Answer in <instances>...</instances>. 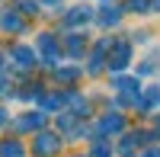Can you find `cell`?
<instances>
[{"mask_svg": "<svg viewBox=\"0 0 160 157\" xmlns=\"http://www.w3.org/2000/svg\"><path fill=\"white\" fill-rule=\"evenodd\" d=\"M58 144H61V141H58L55 135H38L35 151H38V154H55V151H58Z\"/></svg>", "mask_w": 160, "mask_h": 157, "instance_id": "6da1fadb", "label": "cell"}, {"mask_svg": "<svg viewBox=\"0 0 160 157\" xmlns=\"http://www.w3.org/2000/svg\"><path fill=\"white\" fill-rule=\"evenodd\" d=\"M125 122H122V115H109V119H102L99 122V135H109V132H118Z\"/></svg>", "mask_w": 160, "mask_h": 157, "instance_id": "7a4b0ae2", "label": "cell"}, {"mask_svg": "<svg viewBox=\"0 0 160 157\" xmlns=\"http://www.w3.org/2000/svg\"><path fill=\"white\" fill-rule=\"evenodd\" d=\"M128 58H131V48H128V45H118L115 55H112V68H125Z\"/></svg>", "mask_w": 160, "mask_h": 157, "instance_id": "3957f363", "label": "cell"}, {"mask_svg": "<svg viewBox=\"0 0 160 157\" xmlns=\"http://www.w3.org/2000/svg\"><path fill=\"white\" fill-rule=\"evenodd\" d=\"M118 16H122V13H118L115 7H106V13H99V23H106V26H112V23H118Z\"/></svg>", "mask_w": 160, "mask_h": 157, "instance_id": "277c9868", "label": "cell"}, {"mask_svg": "<svg viewBox=\"0 0 160 157\" xmlns=\"http://www.w3.org/2000/svg\"><path fill=\"white\" fill-rule=\"evenodd\" d=\"M0 154H3V157H19V154H22V148L16 144V141H7V144L0 148Z\"/></svg>", "mask_w": 160, "mask_h": 157, "instance_id": "5b68a950", "label": "cell"}, {"mask_svg": "<svg viewBox=\"0 0 160 157\" xmlns=\"http://www.w3.org/2000/svg\"><path fill=\"white\" fill-rule=\"evenodd\" d=\"M148 7H154V0H131V10L135 13H144Z\"/></svg>", "mask_w": 160, "mask_h": 157, "instance_id": "8992f818", "label": "cell"}, {"mask_svg": "<svg viewBox=\"0 0 160 157\" xmlns=\"http://www.w3.org/2000/svg\"><path fill=\"white\" fill-rule=\"evenodd\" d=\"M83 19H90L87 7H77V13H71V23H83Z\"/></svg>", "mask_w": 160, "mask_h": 157, "instance_id": "52a82bcc", "label": "cell"}, {"mask_svg": "<svg viewBox=\"0 0 160 157\" xmlns=\"http://www.w3.org/2000/svg\"><path fill=\"white\" fill-rule=\"evenodd\" d=\"M38 119H42V115H26V119L19 122V128H32V125H35Z\"/></svg>", "mask_w": 160, "mask_h": 157, "instance_id": "ba28073f", "label": "cell"}, {"mask_svg": "<svg viewBox=\"0 0 160 157\" xmlns=\"http://www.w3.org/2000/svg\"><path fill=\"white\" fill-rule=\"evenodd\" d=\"M93 154H96V157H109V148H106V144H96V148H93Z\"/></svg>", "mask_w": 160, "mask_h": 157, "instance_id": "9c48e42d", "label": "cell"}, {"mask_svg": "<svg viewBox=\"0 0 160 157\" xmlns=\"http://www.w3.org/2000/svg\"><path fill=\"white\" fill-rule=\"evenodd\" d=\"M3 122H7V115H3V109H0V125H3Z\"/></svg>", "mask_w": 160, "mask_h": 157, "instance_id": "30bf717a", "label": "cell"}, {"mask_svg": "<svg viewBox=\"0 0 160 157\" xmlns=\"http://www.w3.org/2000/svg\"><path fill=\"white\" fill-rule=\"evenodd\" d=\"M154 7H157V10H160V0H154Z\"/></svg>", "mask_w": 160, "mask_h": 157, "instance_id": "8fae6325", "label": "cell"}]
</instances>
